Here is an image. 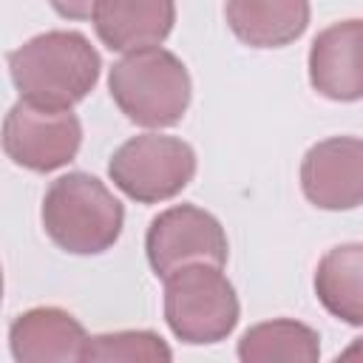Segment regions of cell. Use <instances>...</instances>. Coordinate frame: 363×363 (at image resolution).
<instances>
[{"mask_svg":"<svg viewBox=\"0 0 363 363\" xmlns=\"http://www.w3.org/2000/svg\"><path fill=\"white\" fill-rule=\"evenodd\" d=\"M111 182L139 204H156L179 196L196 176V150L164 133L130 136L108 162Z\"/></svg>","mask_w":363,"mask_h":363,"instance_id":"cell-5","label":"cell"},{"mask_svg":"<svg viewBox=\"0 0 363 363\" xmlns=\"http://www.w3.org/2000/svg\"><path fill=\"white\" fill-rule=\"evenodd\" d=\"M94 31L111 51L153 48L167 40L176 23L173 0H96L91 14Z\"/></svg>","mask_w":363,"mask_h":363,"instance_id":"cell-10","label":"cell"},{"mask_svg":"<svg viewBox=\"0 0 363 363\" xmlns=\"http://www.w3.org/2000/svg\"><path fill=\"white\" fill-rule=\"evenodd\" d=\"M343 357H363V337H360L352 349H346V352H343Z\"/></svg>","mask_w":363,"mask_h":363,"instance_id":"cell-17","label":"cell"},{"mask_svg":"<svg viewBox=\"0 0 363 363\" xmlns=\"http://www.w3.org/2000/svg\"><path fill=\"white\" fill-rule=\"evenodd\" d=\"M88 335L82 323L60 306H34L14 318L9 346L20 363H65L82 360Z\"/></svg>","mask_w":363,"mask_h":363,"instance_id":"cell-11","label":"cell"},{"mask_svg":"<svg viewBox=\"0 0 363 363\" xmlns=\"http://www.w3.org/2000/svg\"><path fill=\"white\" fill-rule=\"evenodd\" d=\"M82 145V125L71 108H45L20 99L3 119L6 156L31 173L65 167Z\"/></svg>","mask_w":363,"mask_h":363,"instance_id":"cell-6","label":"cell"},{"mask_svg":"<svg viewBox=\"0 0 363 363\" xmlns=\"http://www.w3.org/2000/svg\"><path fill=\"white\" fill-rule=\"evenodd\" d=\"M309 82L335 102L363 99V20L332 23L312 40Z\"/></svg>","mask_w":363,"mask_h":363,"instance_id":"cell-9","label":"cell"},{"mask_svg":"<svg viewBox=\"0 0 363 363\" xmlns=\"http://www.w3.org/2000/svg\"><path fill=\"white\" fill-rule=\"evenodd\" d=\"M230 31L250 48H284L309 26V0H227Z\"/></svg>","mask_w":363,"mask_h":363,"instance_id":"cell-12","label":"cell"},{"mask_svg":"<svg viewBox=\"0 0 363 363\" xmlns=\"http://www.w3.org/2000/svg\"><path fill=\"white\" fill-rule=\"evenodd\" d=\"M45 235L71 255H99L111 250L125 227L122 201L91 173L54 179L40 207Z\"/></svg>","mask_w":363,"mask_h":363,"instance_id":"cell-2","label":"cell"},{"mask_svg":"<svg viewBox=\"0 0 363 363\" xmlns=\"http://www.w3.org/2000/svg\"><path fill=\"white\" fill-rule=\"evenodd\" d=\"M301 190L320 210H354L363 204V139L329 136L312 145L301 162Z\"/></svg>","mask_w":363,"mask_h":363,"instance_id":"cell-8","label":"cell"},{"mask_svg":"<svg viewBox=\"0 0 363 363\" xmlns=\"http://www.w3.org/2000/svg\"><path fill=\"white\" fill-rule=\"evenodd\" d=\"M147 264L159 278L173 275L190 264H213L224 267L230 255L227 233L221 221L196 207V204H176L162 210L145 235Z\"/></svg>","mask_w":363,"mask_h":363,"instance_id":"cell-7","label":"cell"},{"mask_svg":"<svg viewBox=\"0 0 363 363\" xmlns=\"http://www.w3.org/2000/svg\"><path fill=\"white\" fill-rule=\"evenodd\" d=\"M48 3L60 17H68V20H88L96 6V0H48Z\"/></svg>","mask_w":363,"mask_h":363,"instance_id":"cell-16","label":"cell"},{"mask_svg":"<svg viewBox=\"0 0 363 363\" xmlns=\"http://www.w3.org/2000/svg\"><path fill=\"white\" fill-rule=\"evenodd\" d=\"M111 99L142 128H173L190 108L193 82L187 65L167 48H139L113 62L108 74Z\"/></svg>","mask_w":363,"mask_h":363,"instance_id":"cell-3","label":"cell"},{"mask_svg":"<svg viewBox=\"0 0 363 363\" xmlns=\"http://www.w3.org/2000/svg\"><path fill=\"white\" fill-rule=\"evenodd\" d=\"M244 363H315L320 357V335L289 318L250 326L238 340Z\"/></svg>","mask_w":363,"mask_h":363,"instance_id":"cell-14","label":"cell"},{"mask_svg":"<svg viewBox=\"0 0 363 363\" xmlns=\"http://www.w3.org/2000/svg\"><path fill=\"white\" fill-rule=\"evenodd\" d=\"M238 295L221 267L190 264L164 278V320L193 346L224 340L238 323Z\"/></svg>","mask_w":363,"mask_h":363,"instance_id":"cell-4","label":"cell"},{"mask_svg":"<svg viewBox=\"0 0 363 363\" xmlns=\"http://www.w3.org/2000/svg\"><path fill=\"white\" fill-rule=\"evenodd\" d=\"M99 51L79 31H45L9 54L20 99L45 108H74L99 82Z\"/></svg>","mask_w":363,"mask_h":363,"instance_id":"cell-1","label":"cell"},{"mask_svg":"<svg viewBox=\"0 0 363 363\" xmlns=\"http://www.w3.org/2000/svg\"><path fill=\"white\" fill-rule=\"evenodd\" d=\"M315 295L337 320L363 326V244L332 247L318 261Z\"/></svg>","mask_w":363,"mask_h":363,"instance_id":"cell-13","label":"cell"},{"mask_svg":"<svg viewBox=\"0 0 363 363\" xmlns=\"http://www.w3.org/2000/svg\"><path fill=\"white\" fill-rule=\"evenodd\" d=\"M167 343L150 332V329H122V332H105L88 337L82 349V360H145V363H164L170 360Z\"/></svg>","mask_w":363,"mask_h":363,"instance_id":"cell-15","label":"cell"}]
</instances>
